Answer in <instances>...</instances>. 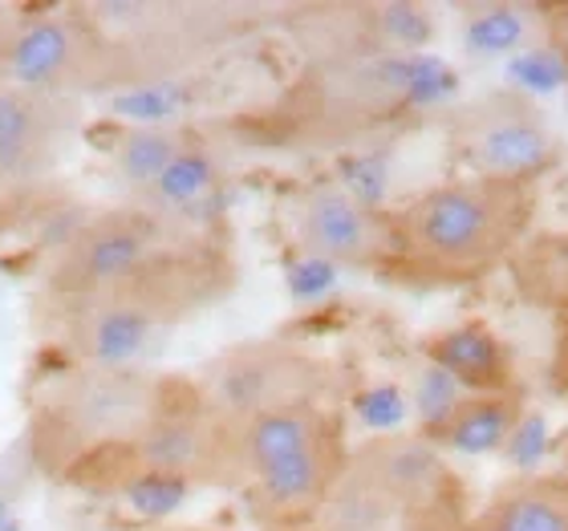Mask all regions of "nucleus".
<instances>
[{"label": "nucleus", "instance_id": "nucleus-9", "mask_svg": "<svg viewBox=\"0 0 568 531\" xmlns=\"http://www.w3.org/2000/svg\"><path fill=\"white\" fill-rule=\"evenodd\" d=\"M293 236L305 256L333 268L374 272L394 261V224L390 215L374 212L366 200L337 183L308 187L296 200Z\"/></svg>", "mask_w": 568, "mask_h": 531}, {"label": "nucleus", "instance_id": "nucleus-2", "mask_svg": "<svg viewBox=\"0 0 568 531\" xmlns=\"http://www.w3.org/2000/svg\"><path fill=\"white\" fill-rule=\"evenodd\" d=\"M349 455L325 401H288L227 418V479L276 528L321 520Z\"/></svg>", "mask_w": 568, "mask_h": 531}, {"label": "nucleus", "instance_id": "nucleus-7", "mask_svg": "<svg viewBox=\"0 0 568 531\" xmlns=\"http://www.w3.org/2000/svg\"><path fill=\"white\" fill-rule=\"evenodd\" d=\"M78 131V102L0 78V203L24 200L58 175Z\"/></svg>", "mask_w": 568, "mask_h": 531}, {"label": "nucleus", "instance_id": "nucleus-13", "mask_svg": "<svg viewBox=\"0 0 568 531\" xmlns=\"http://www.w3.org/2000/svg\"><path fill=\"white\" fill-rule=\"evenodd\" d=\"M552 37H557V65H560V78H565V85H568V9H565V17L557 21V29H552Z\"/></svg>", "mask_w": 568, "mask_h": 531}, {"label": "nucleus", "instance_id": "nucleus-14", "mask_svg": "<svg viewBox=\"0 0 568 531\" xmlns=\"http://www.w3.org/2000/svg\"><path fill=\"white\" fill-rule=\"evenodd\" d=\"M159 531H195V528H159Z\"/></svg>", "mask_w": 568, "mask_h": 531}, {"label": "nucleus", "instance_id": "nucleus-5", "mask_svg": "<svg viewBox=\"0 0 568 531\" xmlns=\"http://www.w3.org/2000/svg\"><path fill=\"white\" fill-rule=\"evenodd\" d=\"M200 268L203 261H187L119 293L58 300L53 320L73 361L94 369H131L154 333L175 325L195 305V293L203 288Z\"/></svg>", "mask_w": 568, "mask_h": 531}, {"label": "nucleus", "instance_id": "nucleus-3", "mask_svg": "<svg viewBox=\"0 0 568 531\" xmlns=\"http://www.w3.org/2000/svg\"><path fill=\"white\" fill-rule=\"evenodd\" d=\"M171 381L151 369L73 366L49 386L29 418V459L49 479H78L102 462H126Z\"/></svg>", "mask_w": 568, "mask_h": 531}, {"label": "nucleus", "instance_id": "nucleus-10", "mask_svg": "<svg viewBox=\"0 0 568 531\" xmlns=\"http://www.w3.org/2000/svg\"><path fill=\"white\" fill-rule=\"evenodd\" d=\"M200 394L212 401L215 413L244 418L288 401H321L325 374L313 357L296 349H236L215 366V378Z\"/></svg>", "mask_w": 568, "mask_h": 531}, {"label": "nucleus", "instance_id": "nucleus-6", "mask_svg": "<svg viewBox=\"0 0 568 531\" xmlns=\"http://www.w3.org/2000/svg\"><path fill=\"white\" fill-rule=\"evenodd\" d=\"M0 78L73 98L114 82L102 41L82 12H17L0 21Z\"/></svg>", "mask_w": 568, "mask_h": 531}, {"label": "nucleus", "instance_id": "nucleus-4", "mask_svg": "<svg viewBox=\"0 0 568 531\" xmlns=\"http://www.w3.org/2000/svg\"><path fill=\"white\" fill-rule=\"evenodd\" d=\"M175 224L179 219L154 215L139 203L90 215L85 224L73 227L49 261V300L58 305V300H78V296L119 293L151 276H163L179 264L200 261L175 248Z\"/></svg>", "mask_w": 568, "mask_h": 531}, {"label": "nucleus", "instance_id": "nucleus-8", "mask_svg": "<svg viewBox=\"0 0 568 531\" xmlns=\"http://www.w3.org/2000/svg\"><path fill=\"white\" fill-rule=\"evenodd\" d=\"M459 151L467 154V175L532 183L557 159V139L540 110L516 90H496L471 102L455 122Z\"/></svg>", "mask_w": 568, "mask_h": 531}, {"label": "nucleus", "instance_id": "nucleus-12", "mask_svg": "<svg viewBox=\"0 0 568 531\" xmlns=\"http://www.w3.org/2000/svg\"><path fill=\"white\" fill-rule=\"evenodd\" d=\"M191 139L179 131H163V126H139L126 131L114 146V171L131 187V195L139 200L142 191L151 187L154 178L163 175L166 166L175 163L179 154L187 151Z\"/></svg>", "mask_w": 568, "mask_h": 531}, {"label": "nucleus", "instance_id": "nucleus-11", "mask_svg": "<svg viewBox=\"0 0 568 531\" xmlns=\"http://www.w3.org/2000/svg\"><path fill=\"white\" fill-rule=\"evenodd\" d=\"M475 531H568V474H520L499 483Z\"/></svg>", "mask_w": 568, "mask_h": 531}, {"label": "nucleus", "instance_id": "nucleus-1", "mask_svg": "<svg viewBox=\"0 0 568 531\" xmlns=\"http://www.w3.org/2000/svg\"><path fill=\"white\" fill-rule=\"evenodd\" d=\"M532 183L459 175L390 215V268L423 284H475L511 261L532 224Z\"/></svg>", "mask_w": 568, "mask_h": 531}]
</instances>
